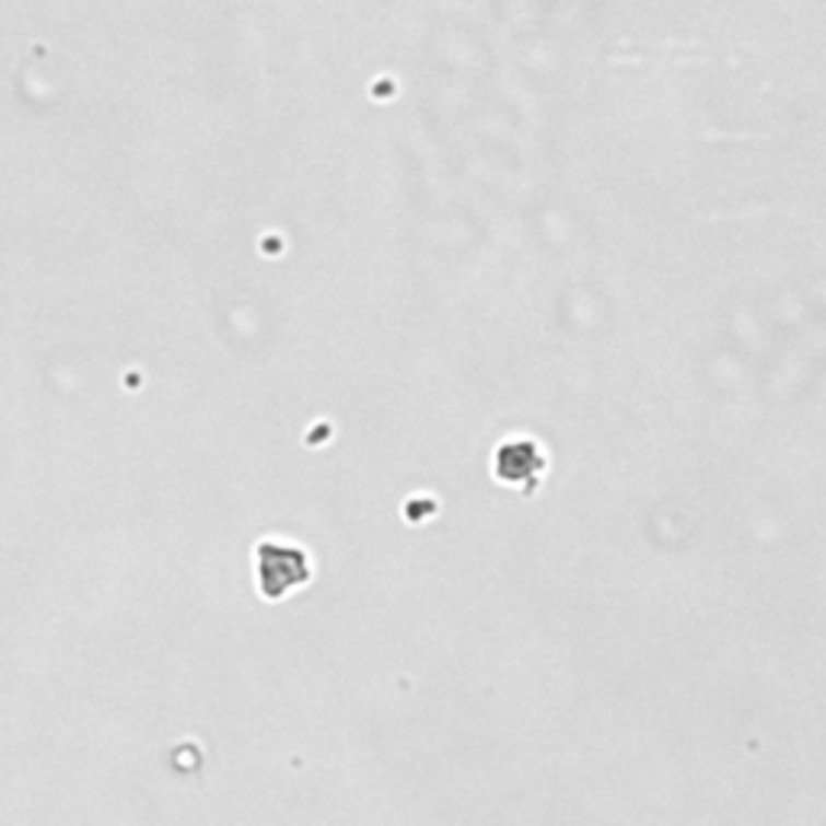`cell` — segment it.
<instances>
[{
	"label": "cell",
	"mask_w": 826,
	"mask_h": 826,
	"mask_svg": "<svg viewBox=\"0 0 826 826\" xmlns=\"http://www.w3.org/2000/svg\"><path fill=\"white\" fill-rule=\"evenodd\" d=\"M307 578V556L294 546L261 543L258 546V581L268 597H278L281 591L301 584Z\"/></svg>",
	"instance_id": "cell-1"
},
{
	"label": "cell",
	"mask_w": 826,
	"mask_h": 826,
	"mask_svg": "<svg viewBox=\"0 0 826 826\" xmlns=\"http://www.w3.org/2000/svg\"><path fill=\"white\" fill-rule=\"evenodd\" d=\"M501 478H508V481H516V475H526V462L530 465H543L539 458H536V449L530 443H513L508 449H501Z\"/></svg>",
	"instance_id": "cell-2"
}]
</instances>
